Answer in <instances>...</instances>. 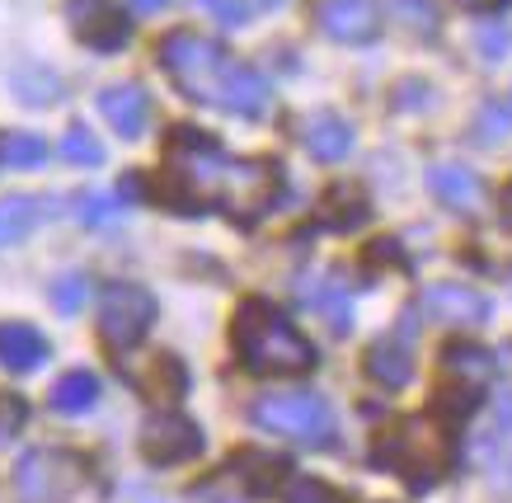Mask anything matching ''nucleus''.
<instances>
[{
	"label": "nucleus",
	"mask_w": 512,
	"mask_h": 503,
	"mask_svg": "<svg viewBox=\"0 0 512 503\" xmlns=\"http://www.w3.org/2000/svg\"><path fill=\"white\" fill-rule=\"evenodd\" d=\"M442 367H447L451 377H461L466 386H475V381H484L489 372H494V358L475 344H451L447 353H442Z\"/></svg>",
	"instance_id": "obj_21"
},
{
	"label": "nucleus",
	"mask_w": 512,
	"mask_h": 503,
	"mask_svg": "<svg viewBox=\"0 0 512 503\" xmlns=\"http://www.w3.org/2000/svg\"><path fill=\"white\" fill-rule=\"evenodd\" d=\"M71 33L94 52H118L132 38V19L109 0H71Z\"/></svg>",
	"instance_id": "obj_9"
},
{
	"label": "nucleus",
	"mask_w": 512,
	"mask_h": 503,
	"mask_svg": "<svg viewBox=\"0 0 512 503\" xmlns=\"http://www.w3.org/2000/svg\"><path fill=\"white\" fill-rule=\"evenodd\" d=\"M165 5H170V0H132V10H141V15H156Z\"/></svg>",
	"instance_id": "obj_31"
},
{
	"label": "nucleus",
	"mask_w": 512,
	"mask_h": 503,
	"mask_svg": "<svg viewBox=\"0 0 512 503\" xmlns=\"http://www.w3.org/2000/svg\"><path fill=\"white\" fill-rule=\"evenodd\" d=\"M315 24L334 38V43H372L381 33V15L367 0H320Z\"/></svg>",
	"instance_id": "obj_10"
},
{
	"label": "nucleus",
	"mask_w": 512,
	"mask_h": 503,
	"mask_svg": "<svg viewBox=\"0 0 512 503\" xmlns=\"http://www.w3.org/2000/svg\"><path fill=\"white\" fill-rule=\"evenodd\" d=\"M99 400V377L94 372H66L57 386H52V409L57 414H85V409Z\"/></svg>",
	"instance_id": "obj_19"
},
{
	"label": "nucleus",
	"mask_w": 512,
	"mask_h": 503,
	"mask_svg": "<svg viewBox=\"0 0 512 503\" xmlns=\"http://www.w3.org/2000/svg\"><path fill=\"white\" fill-rule=\"evenodd\" d=\"M451 428H442L437 419H404V424L386 428L372 447V461L381 471L404 475L409 485H433L437 475L451 466Z\"/></svg>",
	"instance_id": "obj_4"
},
{
	"label": "nucleus",
	"mask_w": 512,
	"mask_h": 503,
	"mask_svg": "<svg viewBox=\"0 0 512 503\" xmlns=\"http://www.w3.org/2000/svg\"><path fill=\"white\" fill-rule=\"evenodd\" d=\"M43 198H0V245H15L38 226Z\"/></svg>",
	"instance_id": "obj_20"
},
{
	"label": "nucleus",
	"mask_w": 512,
	"mask_h": 503,
	"mask_svg": "<svg viewBox=\"0 0 512 503\" xmlns=\"http://www.w3.org/2000/svg\"><path fill=\"white\" fill-rule=\"evenodd\" d=\"M390 5H395V15H400L409 29H419V33L437 29V5L433 0H390Z\"/></svg>",
	"instance_id": "obj_28"
},
{
	"label": "nucleus",
	"mask_w": 512,
	"mask_h": 503,
	"mask_svg": "<svg viewBox=\"0 0 512 503\" xmlns=\"http://www.w3.org/2000/svg\"><path fill=\"white\" fill-rule=\"evenodd\" d=\"M231 344L240 353V362L249 372H259V377H301V372L315 367L311 339L268 301H245L235 311Z\"/></svg>",
	"instance_id": "obj_3"
},
{
	"label": "nucleus",
	"mask_w": 512,
	"mask_h": 503,
	"mask_svg": "<svg viewBox=\"0 0 512 503\" xmlns=\"http://www.w3.org/2000/svg\"><path fill=\"white\" fill-rule=\"evenodd\" d=\"M47 362V339L24 320H5L0 325V367L5 372H38Z\"/></svg>",
	"instance_id": "obj_14"
},
{
	"label": "nucleus",
	"mask_w": 512,
	"mask_h": 503,
	"mask_svg": "<svg viewBox=\"0 0 512 503\" xmlns=\"http://www.w3.org/2000/svg\"><path fill=\"white\" fill-rule=\"evenodd\" d=\"M0 160H5L10 170H38L47 160V142L33 137V132H15V137L0 142Z\"/></svg>",
	"instance_id": "obj_23"
},
{
	"label": "nucleus",
	"mask_w": 512,
	"mask_h": 503,
	"mask_svg": "<svg viewBox=\"0 0 512 503\" xmlns=\"http://www.w3.org/2000/svg\"><path fill=\"white\" fill-rule=\"evenodd\" d=\"M367 377L381 381V386H404L414 377V353L404 344H376L367 353Z\"/></svg>",
	"instance_id": "obj_18"
},
{
	"label": "nucleus",
	"mask_w": 512,
	"mask_h": 503,
	"mask_svg": "<svg viewBox=\"0 0 512 503\" xmlns=\"http://www.w3.org/2000/svg\"><path fill=\"white\" fill-rule=\"evenodd\" d=\"M306 151L315 160H343L353 151V127L343 123L339 113H315L306 123Z\"/></svg>",
	"instance_id": "obj_16"
},
{
	"label": "nucleus",
	"mask_w": 512,
	"mask_h": 503,
	"mask_svg": "<svg viewBox=\"0 0 512 503\" xmlns=\"http://www.w3.org/2000/svg\"><path fill=\"white\" fill-rule=\"evenodd\" d=\"M123 372H127V381H137V391L151 395V400H179V395L188 391V372L174 353H151V358H141V362H123Z\"/></svg>",
	"instance_id": "obj_11"
},
{
	"label": "nucleus",
	"mask_w": 512,
	"mask_h": 503,
	"mask_svg": "<svg viewBox=\"0 0 512 503\" xmlns=\"http://www.w3.org/2000/svg\"><path fill=\"white\" fill-rule=\"evenodd\" d=\"M231 466L249 485V494H273V489L287 480V461H282V456H268V452H245V456H235Z\"/></svg>",
	"instance_id": "obj_17"
},
{
	"label": "nucleus",
	"mask_w": 512,
	"mask_h": 503,
	"mask_svg": "<svg viewBox=\"0 0 512 503\" xmlns=\"http://www.w3.org/2000/svg\"><path fill=\"white\" fill-rule=\"evenodd\" d=\"M287 503H343L339 489H329L325 480H311V475H301L287 485Z\"/></svg>",
	"instance_id": "obj_27"
},
{
	"label": "nucleus",
	"mask_w": 512,
	"mask_h": 503,
	"mask_svg": "<svg viewBox=\"0 0 512 503\" xmlns=\"http://www.w3.org/2000/svg\"><path fill=\"white\" fill-rule=\"evenodd\" d=\"M198 5H202V10H212L221 24H245V19H249L245 0H198Z\"/></svg>",
	"instance_id": "obj_30"
},
{
	"label": "nucleus",
	"mask_w": 512,
	"mask_h": 503,
	"mask_svg": "<svg viewBox=\"0 0 512 503\" xmlns=\"http://www.w3.org/2000/svg\"><path fill=\"white\" fill-rule=\"evenodd\" d=\"M198 452H202V433L184 414H156L141 428V456L151 466H179V461H193Z\"/></svg>",
	"instance_id": "obj_8"
},
{
	"label": "nucleus",
	"mask_w": 512,
	"mask_h": 503,
	"mask_svg": "<svg viewBox=\"0 0 512 503\" xmlns=\"http://www.w3.org/2000/svg\"><path fill=\"white\" fill-rule=\"evenodd\" d=\"M249 419L264 428V433H278V438L301 442V447H329L334 442V409L311 391L264 395L259 405L249 409Z\"/></svg>",
	"instance_id": "obj_6"
},
{
	"label": "nucleus",
	"mask_w": 512,
	"mask_h": 503,
	"mask_svg": "<svg viewBox=\"0 0 512 503\" xmlns=\"http://www.w3.org/2000/svg\"><path fill=\"white\" fill-rule=\"evenodd\" d=\"M15 489L24 503H80L90 489V461L62 447H33L19 456Z\"/></svg>",
	"instance_id": "obj_5"
},
{
	"label": "nucleus",
	"mask_w": 512,
	"mask_h": 503,
	"mask_svg": "<svg viewBox=\"0 0 512 503\" xmlns=\"http://www.w3.org/2000/svg\"><path fill=\"white\" fill-rule=\"evenodd\" d=\"M24 419H29V405L19 400V395L0 391V442H10L24 428Z\"/></svg>",
	"instance_id": "obj_29"
},
{
	"label": "nucleus",
	"mask_w": 512,
	"mask_h": 503,
	"mask_svg": "<svg viewBox=\"0 0 512 503\" xmlns=\"http://www.w3.org/2000/svg\"><path fill=\"white\" fill-rule=\"evenodd\" d=\"M423 311L433 320H442V325H480V320H489V301L475 287L437 283L423 292Z\"/></svg>",
	"instance_id": "obj_12"
},
{
	"label": "nucleus",
	"mask_w": 512,
	"mask_h": 503,
	"mask_svg": "<svg viewBox=\"0 0 512 503\" xmlns=\"http://www.w3.org/2000/svg\"><path fill=\"white\" fill-rule=\"evenodd\" d=\"M118 212H123V203H113L109 193H85L76 203V217L85 221V226H109Z\"/></svg>",
	"instance_id": "obj_26"
},
{
	"label": "nucleus",
	"mask_w": 512,
	"mask_h": 503,
	"mask_svg": "<svg viewBox=\"0 0 512 503\" xmlns=\"http://www.w3.org/2000/svg\"><path fill=\"white\" fill-rule=\"evenodd\" d=\"M456 5H466V10H498V5H508V0H456Z\"/></svg>",
	"instance_id": "obj_32"
},
{
	"label": "nucleus",
	"mask_w": 512,
	"mask_h": 503,
	"mask_svg": "<svg viewBox=\"0 0 512 503\" xmlns=\"http://www.w3.org/2000/svg\"><path fill=\"white\" fill-rule=\"evenodd\" d=\"M503 226H508V231H512V184H508V189H503Z\"/></svg>",
	"instance_id": "obj_33"
},
{
	"label": "nucleus",
	"mask_w": 512,
	"mask_h": 503,
	"mask_svg": "<svg viewBox=\"0 0 512 503\" xmlns=\"http://www.w3.org/2000/svg\"><path fill=\"white\" fill-rule=\"evenodd\" d=\"M160 66L165 76L198 104L226 109L235 118H264L268 113V85L259 71H249L245 62H235L231 52L202 38L193 29H179L160 43Z\"/></svg>",
	"instance_id": "obj_2"
},
{
	"label": "nucleus",
	"mask_w": 512,
	"mask_h": 503,
	"mask_svg": "<svg viewBox=\"0 0 512 503\" xmlns=\"http://www.w3.org/2000/svg\"><path fill=\"white\" fill-rule=\"evenodd\" d=\"M315 311H320V320H329V330L334 334H348V315H353V301H348V292H343L334 278H325V283L311 292Z\"/></svg>",
	"instance_id": "obj_22"
},
{
	"label": "nucleus",
	"mask_w": 512,
	"mask_h": 503,
	"mask_svg": "<svg viewBox=\"0 0 512 503\" xmlns=\"http://www.w3.org/2000/svg\"><path fill=\"white\" fill-rule=\"evenodd\" d=\"M99 113L109 118V127L118 137L132 142V137H141L146 123H151V99H146L141 85H109V90L99 95Z\"/></svg>",
	"instance_id": "obj_13"
},
{
	"label": "nucleus",
	"mask_w": 512,
	"mask_h": 503,
	"mask_svg": "<svg viewBox=\"0 0 512 503\" xmlns=\"http://www.w3.org/2000/svg\"><path fill=\"white\" fill-rule=\"evenodd\" d=\"M85 297H90V278H85V273H66V278L52 283V306L62 315H76L80 306H85Z\"/></svg>",
	"instance_id": "obj_25"
},
{
	"label": "nucleus",
	"mask_w": 512,
	"mask_h": 503,
	"mask_svg": "<svg viewBox=\"0 0 512 503\" xmlns=\"http://www.w3.org/2000/svg\"><path fill=\"white\" fill-rule=\"evenodd\" d=\"M62 156L71 160V165L94 170V165H104V146H99V137H94L90 127H71V132L62 137Z\"/></svg>",
	"instance_id": "obj_24"
},
{
	"label": "nucleus",
	"mask_w": 512,
	"mask_h": 503,
	"mask_svg": "<svg viewBox=\"0 0 512 503\" xmlns=\"http://www.w3.org/2000/svg\"><path fill=\"white\" fill-rule=\"evenodd\" d=\"M165 203L179 212L221 207L235 221L259 217L278 198V170L268 160H240L198 127H174L165 142Z\"/></svg>",
	"instance_id": "obj_1"
},
{
	"label": "nucleus",
	"mask_w": 512,
	"mask_h": 503,
	"mask_svg": "<svg viewBox=\"0 0 512 503\" xmlns=\"http://www.w3.org/2000/svg\"><path fill=\"white\" fill-rule=\"evenodd\" d=\"M156 320V297L137 283H109L99 292V339L123 358Z\"/></svg>",
	"instance_id": "obj_7"
},
{
	"label": "nucleus",
	"mask_w": 512,
	"mask_h": 503,
	"mask_svg": "<svg viewBox=\"0 0 512 503\" xmlns=\"http://www.w3.org/2000/svg\"><path fill=\"white\" fill-rule=\"evenodd\" d=\"M428 189L437 193V203H447L451 212H475L480 207V179L466 170V165H437L428 174Z\"/></svg>",
	"instance_id": "obj_15"
}]
</instances>
